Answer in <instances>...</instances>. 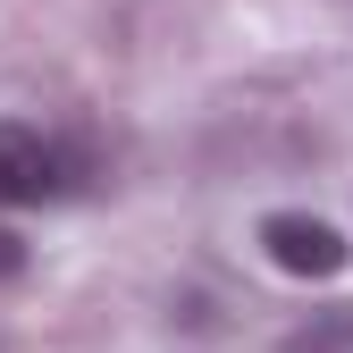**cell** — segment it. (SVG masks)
Segmentation results:
<instances>
[{"label":"cell","instance_id":"obj_1","mask_svg":"<svg viewBox=\"0 0 353 353\" xmlns=\"http://www.w3.org/2000/svg\"><path fill=\"white\" fill-rule=\"evenodd\" d=\"M76 185V152L51 143L42 126L9 118L0 126V210H26V202H59Z\"/></svg>","mask_w":353,"mask_h":353},{"label":"cell","instance_id":"obj_2","mask_svg":"<svg viewBox=\"0 0 353 353\" xmlns=\"http://www.w3.org/2000/svg\"><path fill=\"white\" fill-rule=\"evenodd\" d=\"M261 252H270L286 278H336L353 261V244L328 228V219H312V210H270L261 219Z\"/></svg>","mask_w":353,"mask_h":353},{"label":"cell","instance_id":"obj_3","mask_svg":"<svg viewBox=\"0 0 353 353\" xmlns=\"http://www.w3.org/2000/svg\"><path fill=\"white\" fill-rule=\"evenodd\" d=\"M286 353H353V303H336V312H312V328H294Z\"/></svg>","mask_w":353,"mask_h":353},{"label":"cell","instance_id":"obj_4","mask_svg":"<svg viewBox=\"0 0 353 353\" xmlns=\"http://www.w3.org/2000/svg\"><path fill=\"white\" fill-rule=\"evenodd\" d=\"M17 270H26V244H17V236H9V228H0V286H9V278H17Z\"/></svg>","mask_w":353,"mask_h":353}]
</instances>
